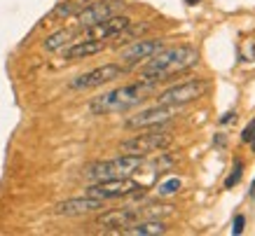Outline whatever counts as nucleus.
<instances>
[{
	"label": "nucleus",
	"mask_w": 255,
	"mask_h": 236,
	"mask_svg": "<svg viewBox=\"0 0 255 236\" xmlns=\"http://www.w3.org/2000/svg\"><path fill=\"white\" fill-rule=\"evenodd\" d=\"M244 225H246V218H244V215H237V218H234V222H232V234L239 236L241 232H244Z\"/></svg>",
	"instance_id": "obj_21"
},
{
	"label": "nucleus",
	"mask_w": 255,
	"mask_h": 236,
	"mask_svg": "<svg viewBox=\"0 0 255 236\" xmlns=\"http://www.w3.org/2000/svg\"><path fill=\"white\" fill-rule=\"evenodd\" d=\"M171 143H173V133L164 129V124H159V126H152L150 133H138V136L124 140V143L120 145V152L145 157V154L162 152V150H166Z\"/></svg>",
	"instance_id": "obj_4"
},
{
	"label": "nucleus",
	"mask_w": 255,
	"mask_h": 236,
	"mask_svg": "<svg viewBox=\"0 0 255 236\" xmlns=\"http://www.w3.org/2000/svg\"><path fill=\"white\" fill-rule=\"evenodd\" d=\"M234 117H237V113H227L225 117H220V124H227V122H232Z\"/></svg>",
	"instance_id": "obj_22"
},
{
	"label": "nucleus",
	"mask_w": 255,
	"mask_h": 236,
	"mask_svg": "<svg viewBox=\"0 0 255 236\" xmlns=\"http://www.w3.org/2000/svg\"><path fill=\"white\" fill-rule=\"evenodd\" d=\"M73 38H78V31H73V28H61V31L52 33V35L42 42V47H45L47 52H59L63 47H68V42Z\"/></svg>",
	"instance_id": "obj_16"
},
{
	"label": "nucleus",
	"mask_w": 255,
	"mask_h": 236,
	"mask_svg": "<svg viewBox=\"0 0 255 236\" xmlns=\"http://www.w3.org/2000/svg\"><path fill=\"white\" fill-rule=\"evenodd\" d=\"M129 26H131V19H129V16H124V14L108 16V19L94 23V26L82 28V40H110V38H117V35H122Z\"/></svg>",
	"instance_id": "obj_9"
},
{
	"label": "nucleus",
	"mask_w": 255,
	"mask_h": 236,
	"mask_svg": "<svg viewBox=\"0 0 255 236\" xmlns=\"http://www.w3.org/2000/svg\"><path fill=\"white\" fill-rule=\"evenodd\" d=\"M183 187V183L178 180V178H171V180H166V183H162L159 185V197H171V194H176L178 190Z\"/></svg>",
	"instance_id": "obj_19"
},
{
	"label": "nucleus",
	"mask_w": 255,
	"mask_h": 236,
	"mask_svg": "<svg viewBox=\"0 0 255 236\" xmlns=\"http://www.w3.org/2000/svg\"><path fill=\"white\" fill-rule=\"evenodd\" d=\"M103 208V201L96 197H82V199H66L61 204L54 206L56 215H85V213H96Z\"/></svg>",
	"instance_id": "obj_13"
},
{
	"label": "nucleus",
	"mask_w": 255,
	"mask_h": 236,
	"mask_svg": "<svg viewBox=\"0 0 255 236\" xmlns=\"http://www.w3.org/2000/svg\"><path fill=\"white\" fill-rule=\"evenodd\" d=\"M120 234L124 236H162L166 234V225L164 220H152V218H145V220H138L129 225V227H124Z\"/></svg>",
	"instance_id": "obj_15"
},
{
	"label": "nucleus",
	"mask_w": 255,
	"mask_h": 236,
	"mask_svg": "<svg viewBox=\"0 0 255 236\" xmlns=\"http://www.w3.org/2000/svg\"><path fill=\"white\" fill-rule=\"evenodd\" d=\"M187 5H197V2H201V0H185Z\"/></svg>",
	"instance_id": "obj_23"
},
{
	"label": "nucleus",
	"mask_w": 255,
	"mask_h": 236,
	"mask_svg": "<svg viewBox=\"0 0 255 236\" xmlns=\"http://www.w3.org/2000/svg\"><path fill=\"white\" fill-rule=\"evenodd\" d=\"M122 9L124 0H94V2H87L75 14V21H78V28H87V26H94V23L103 21L108 16L120 14Z\"/></svg>",
	"instance_id": "obj_7"
},
{
	"label": "nucleus",
	"mask_w": 255,
	"mask_h": 236,
	"mask_svg": "<svg viewBox=\"0 0 255 236\" xmlns=\"http://www.w3.org/2000/svg\"><path fill=\"white\" fill-rule=\"evenodd\" d=\"M251 145H253V150H255V136H253V140H251Z\"/></svg>",
	"instance_id": "obj_24"
},
{
	"label": "nucleus",
	"mask_w": 255,
	"mask_h": 236,
	"mask_svg": "<svg viewBox=\"0 0 255 236\" xmlns=\"http://www.w3.org/2000/svg\"><path fill=\"white\" fill-rule=\"evenodd\" d=\"M106 49V42L103 40H80L75 45L63 47V59L66 61H78V59H87V56H94Z\"/></svg>",
	"instance_id": "obj_14"
},
{
	"label": "nucleus",
	"mask_w": 255,
	"mask_h": 236,
	"mask_svg": "<svg viewBox=\"0 0 255 236\" xmlns=\"http://www.w3.org/2000/svg\"><path fill=\"white\" fill-rule=\"evenodd\" d=\"M253 136H255V119L246 124V129H244V133H241V140H244V143H251Z\"/></svg>",
	"instance_id": "obj_20"
},
{
	"label": "nucleus",
	"mask_w": 255,
	"mask_h": 236,
	"mask_svg": "<svg viewBox=\"0 0 255 236\" xmlns=\"http://www.w3.org/2000/svg\"><path fill=\"white\" fill-rule=\"evenodd\" d=\"M136 192H143V185L131 180V178L127 175V178H113V180L92 183L87 187V197H96V199H101V201H108V199L131 197Z\"/></svg>",
	"instance_id": "obj_6"
},
{
	"label": "nucleus",
	"mask_w": 255,
	"mask_h": 236,
	"mask_svg": "<svg viewBox=\"0 0 255 236\" xmlns=\"http://www.w3.org/2000/svg\"><path fill=\"white\" fill-rule=\"evenodd\" d=\"M206 92H209V82H206V80H187V82L169 87L166 92H162L157 96V101H159L162 106L183 108V106H187V103H192V101H199Z\"/></svg>",
	"instance_id": "obj_5"
},
{
	"label": "nucleus",
	"mask_w": 255,
	"mask_h": 236,
	"mask_svg": "<svg viewBox=\"0 0 255 236\" xmlns=\"http://www.w3.org/2000/svg\"><path fill=\"white\" fill-rule=\"evenodd\" d=\"M164 49V40H136V42H131V45L127 47V49H122V56L127 63H138L143 61V59H150V56H155L157 52H162Z\"/></svg>",
	"instance_id": "obj_12"
},
{
	"label": "nucleus",
	"mask_w": 255,
	"mask_h": 236,
	"mask_svg": "<svg viewBox=\"0 0 255 236\" xmlns=\"http://www.w3.org/2000/svg\"><path fill=\"white\" fill-rule=\"evenodd\" d=\"M155 87H157V82L140 77L138 82L127 84V87H120V89H113V92H108V94L96 96V99L89 103V110H92L94 115L127 113V110L136 108L138 103H143L150 94L155 92Z\"/></svg>",
	"instance_id": "obj_1"
},
{
	"label": "nucleus",
	"mask_w": 255,
	"mask_h": 236,
	"mask_svg": "<svg viewBox=\"0 0 255 236\" xmlns=\"http://www.w3.org/2000/svg\"><path fill=\"white\" fill-rule=\"evenodd\" d=\"M197 61H199V54H197V49H192V47H171V49H162V52H157L155 56H150V61L140 68V77H143V80H152V82L169 80V77L176 75V73H183V70L192 68Z\"/></svg>",
	"instance_id": "obj_2"
},
{
	"label": "nucleus",
	"mask_w": 255,
	"mask_h": 236,
	"mask_svg": "<svg viewBox=\"0 0 255 236\" xmlns=\"http://www.w3.org/2000/svg\"><path fill=\"white\" fill-rule=\"evenodd\" d=\"M241 178H244V161L237 159L234 161V166H232V173L225 178V187H227V190H232L234 185L241 183Z\"/></svg>",
	"instance_id": "obj_18"
},
{
	"label": "nucleus",
	"mask_w": 255,
	"mask_h": 236,
	"mask_svg": "<svg viewBox=\"0 0 255 236\" xmlns=\"http://www.w3.org/2000/svg\"><path fill=\"white\" fill-rule=\"evenodd\" d=\"M178 113L176 106H159L157 108H147V110H143V113L133 115V117H129L127 119V129H143V126H159V124H166L169 119H173Z\"/></svg>",
	"instance_id": "obj_10"
},
{
	"label": "nucleus",
	"mask_w": 255,
	"mask_h": 236,
	"mask_svg": "<svg viewBox=\"0 0 255 236\" xmlns=\"http://www.w3.org/2000/svg\"><path fill=\"white\" fill-rule=\"evenodd\" d=\"M140 166H143V157H138V154H120L115 159L96 161L92 166H87L85 175L92 183H99V180L127 178V175H131L133 171H138Z\"/></svg>",
	"instance_id": "obj_3"
},
{
	"label": "nucleus",
	"mask_w": 255,
	"mask_h": 236,
	"mask_svg": "<svg viewBox=\"0 0 255 236\" xmlns=\"http://www.w3.org/2000/svg\"><path fill=\"white\" fill-rule=\"evenodd\" d=\"M82 7H85V2H61L52 14L59 16V19H66V16H70V14H78Z\"/></svg>",
	"instance_id": "obj_17"
},
{
	"label": "nucleus",
	"mask_w": 255,
	"mask_h": 236,
	"mask_svg": "<svg viewBox=\"0 0 255 236\" xmlns=\"http://www.w3.org/2000/svg\"><path fill=\"white\" fill-rule=\"evenodd\" d=\"M143 220V213H140V208H120V211H108V213H101L96 218V225L103 229H108V232H115L120 234L124 227H129L133 222Z\"/></svg>",
	"instance_id": "obj_11"
},
{
	"label": "nucleus",
	"mask_w": 255,
	"mask_h": 236,
	"mask_svg": "<svg viewBox=\"0 0 255 236\" xmlns=\"http://www.w3.org/2000/svg\"><path fill=\"white\" fill-rule=\"evenodd\" d=\"M124 75V68L117 66V63H106V66H99V68L89 70V73H82V75L73 77L70 80V89H96L101 84L115 82L117 77Z\"/></svg>",
	"instance_id": "obj_8"
}]
</instances>
